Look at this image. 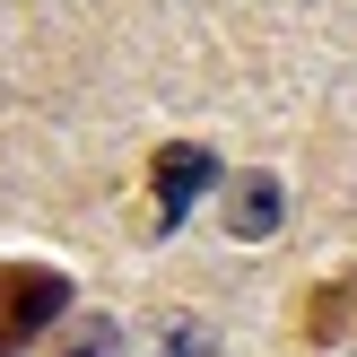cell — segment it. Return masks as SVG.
I'll return each instance as SVG.
<instances>
[{
  "label": "cell",
  "mask_w": 357,
  "mask_h": 357,
  "mask_svg": "<svg viewBox=\"0 0 357 357\" xmlns=\"http://www.w3.org/2000/svg\"><path fill=\"white\" fill-rule=\"evenodd\" d=\"M305 340L314 349H349L357 340V279H323L305 296Z\"/></svg>",
  "instance_id": "cell-5"
},
{
  "label": "cell",
  "mask_w": 357,
  "mask_h": 357,
  "mask_svg": "<svg viewBox=\"0 0 357 357\" xmlns=\"http://www.w3.org/2000/svg\"><path fill=\"white\" fill-rule=\"evenodd\" d=\"M218 218L236 244H261L279 236V218H288V192H279V174H236V183H218Z\"/></svg>",
  "instance_id": "cell-3"
},
{
  "label": "cell",
  "mask_w": 357,
  "mask_h": 357,
  "mask_svg": "<svg viewBox=\"0 0 357 357\" xmlns=\"http://www.w3.org/2000/svg\"><path fill=\"white\" fill-rule=\"evenodd\" d=\"M139 357H218V323L209 314H149V323L131 331Z\"/></svg>",
  "instance_id": "cell-4"
},
{
  "label": "cell",
  "mask_w": 357,
  "mask_h": 357,
  "mask_svg": "<svg viewBox=\"0 0 357 357\" xmlns=\"http://www.w3.org/2000/svg\"><path fill=\"white\" fill-rule=\"evenodd\" d=\"M70 314V279L44 261H0V357H17L35 331H52Z\"/></svg>",
  "instance_id": "cell-1"
},
{
  "label": "cell",
  "mask_w": 357,
  "mask_h": 357,
  "mask_svg": "<svg viewBox=\"0 0 357 357\" xmlns=\"http://www.w3.org/2000/svg\"><path fill=\"white\" fill-rule=\"evenodd\" d=\"M52 357H139V349H131V323H114V314H70Z\"/></svg>",
  "instance_id": "cell-6"
},
{
  "label": "cell",
  "mask_w": 357,
  "mask_h": 357,
  "mask_svg": "<svg viewBox=\"0 0 357 357\" xmlns=\"http://www.w3.org/2000/svg\"><path fill=\"white\" fill-rule=\"evenodd\" d=\"M149 192H157V227H183L192 201L218 192V157H209L201 139H166V149L149 157Z\"/></svg>",
  "instance_id": "cell-2"
}]
</instances>
